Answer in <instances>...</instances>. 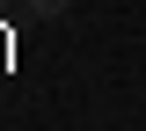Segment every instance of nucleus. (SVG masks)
<instances>
[{
	"instance_id": "obj_1",
	"label": "nucleus",
	"mask_w": 146,
	"mask_h": 131,
	"mask_svg": "<svg viewBox=\"0 0 146 131\" xmlns=\"http://www.w3.org/2000/svg\"><path fill=\"white\" fill-rule=\"evenodd\" d=\"M22 7H29V15H66L73 0H22Z\"/></svg>"
}]
</instances>
